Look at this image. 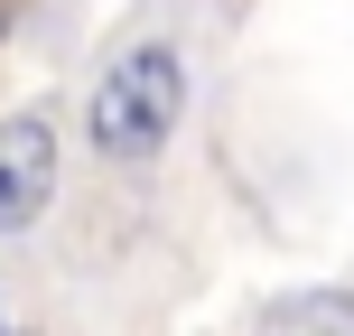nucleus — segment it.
Wrapping results in <instances>:
<instances>
[{
    "instance_id": "7ed1b4c3",
    "label": "nucleus",
    "mask_w": 354,
    "mask_h": 336,
    "mask_svg": "<svg viewBox=\"0 0 354 336\" xmlns=\"http://www.w3.org/2000/svg\"><path fill=\"white\" fill-rule=\"evenodd\" d=\"M261 336H354V290H308L261 318Z\"/></svg>"
},
{
    "instance_id": "f257e3e1",
    "label": "nucleus",
    "mask_w": 354,
    "mask_h": 336,
    "mask_svg": "<svg viewBox=\"0 0 354 336\" xmlns=\"http://www.w3.org/2000/svg\"><path fill=\"white\" fill-rule=\"evenodd\" d=\"M177 112H187V56L168 47V37H140V47H122L103 75H93L84 94V141L103 150L112 168L122 159H159Z\"/></svg>"
},
{
    "instance_id": "20e7f679",
    "label": "nucleus",
    "mask_w": 354,
    "mask_h": 336,
    "mask_svg": "<svg viewBox=\"0 0 354 336\" xmlns=\"http://www.w3.org/2000/svg\"><path fill=\"white\" fill-rule=\"evenodd\" d=\"M10 28H19V0H0V47H10Z\"/></svg>"
},
{
    "instance_id": "f03ea898",
    "label": "nucleus",
    "mask_w": 354,
    "mask_h": 336,
    "mask_svg": "<svg viewBox=\"0 0 354 336\" xmlns=\"http://www.w3.org/2000/svg\"><path fill=\"white\" fill-rule=\"evenodd\" d=\"M56 196V112H0V233L37 224Z\"/></svg>"
}]
</instances>
